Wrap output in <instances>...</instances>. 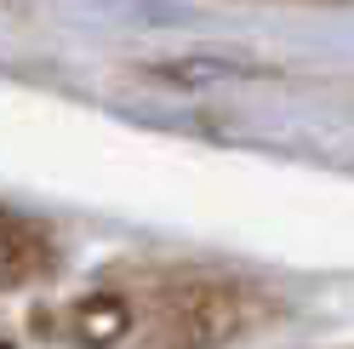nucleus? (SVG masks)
<instances>
[{
	"label": "nucleus",
	"instance_id": "1",
	"mask_svg": "<svg viewBox=\"0 0 354 349\" xmlns=\"http://www.w3.org/2000/svg\"><path fill=\"white\" fill-rule=\"evenodd\" d=\"M0 349H6V343H0Z\"/></svg>",
	"mask_w": 354,
	"mask_h": 349
}]
</instances>
